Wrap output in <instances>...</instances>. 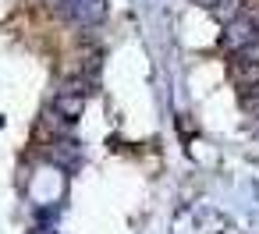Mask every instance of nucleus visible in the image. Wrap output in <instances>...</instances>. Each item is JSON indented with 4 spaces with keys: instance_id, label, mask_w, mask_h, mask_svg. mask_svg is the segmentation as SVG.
Here are the masks:
<instances>
[{
    "instance_id": "1",
    "label": "nucleus",
    "mask_w": 259,
    "mask_h": 234,
    "mask_svg": "<svg viewBox=\"0 0 259 234\" xmlns=\"http://www.w3.org/2000/svg\"><path fill=\"white\" fill-rule=\"evenodd\" d=\"M50 8L82 29H93L107 18V0H50Z\"/></svg>"
},
{
    "instance_id": "2",
    "label": "nucleus",
    "mask_w": 259,
    "mask_h": 234,
    "mask_svg": "<svg viewBox=\"0 0 259 234\" xmlns=\"http://www.w3.org/2000/svg\"><path fill=\"white\" fill-rule=\"evenodd\" d=\"M259 43V18L248 15V11H238L234 18H227V29H224V46L231 54H245L248 46Z\"/></svg>"
},
{
    "instance_id": "3",
    "label": "nucleus",
    "mask_w": 259,
    "mask_h": 234,
    "mask_svg": "<svg viewBox=\"0 0 259 234\" xmlns=\"http://www.w3.org/2000/svg\"><path fill=\"white\" fill-rule=\"evenodd\" d=\"M50 121H57V124H75L82 114H85V92L82 89H75L71 82L54 96V103H50Z\"/></svg>"
},
{
    "instance_id": "4",
    "label": "nucleus",
    "mask_w": 259,
    "mask_h": 234,
    "mask_svg": "<svg viewBox=\"0 0 259 234\" xmlns=\"http://www.w3.org/2000/svg\"><path fill=\"white\" fill-rule=\"evenodd\" d=\"M54 163H57V167H64V170H75V167L82 163V146H78L75 138L57 142V146H54Z\"/></svg>"
},
{
    "instance_id": "5",
    "label": "nucleus",
    "mask_w": 259,
    "mask_h": 234,
    "mask_svg": "<svg viewBox=\"0 0 259 234\" xmlns=\"http://www.w3.org/2000/svg\"><path fill=\"white\" fill-rule=\"evenodd\" d=\"M195 4L213 11V15H220V18H234L241 11V0H195Z\"/></svg>"
},
{
    "instance_id": "6",
    "label": "nucleus",
    "mask_w": 259,
    "mask_h": 234,
    "mask_svg": "<svg viewBox=\"0 0 259 234\" xmlns=\"http://www.w3.org/2000/svg\"><path fill=\"white\" fill-rule=\"evenodd\" d=\"M241 103H245V110H248L252 117H259V75L241 89Z\"/></svg>"
},
{
    "instance_id": "7",
    "label": "nucleus",
    "mask_w": 259,
    "mask_h": 234,
    "mask_svg": "<svg viewBox=\"0 0 259 234\" xmlns=\"http://www.w3.org/2000/svg\"><path fill=\"white\" fill-rule=\"evenodd\" d=\"M32 234H57V230H54V227H47V223H39V227H36Z\"/></svg>"
}]
</instances>
